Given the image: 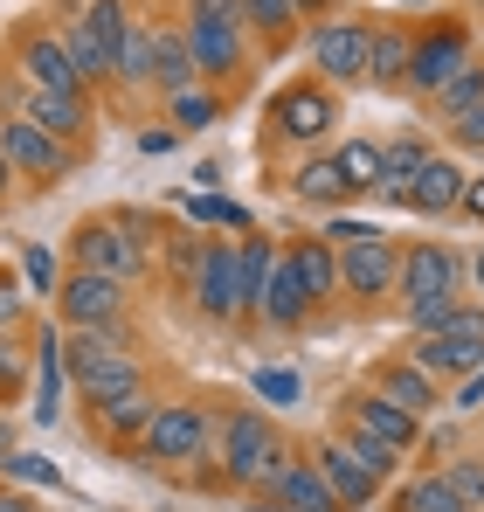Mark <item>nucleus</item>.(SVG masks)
I'll return each mask as SVG.
<instances>
[{"label":"nucleus","instance_id":"f257e3e1","mask_svg":"<svg viewBox=\"0 0 484 512\" xmlns=\"http://www.w3.org/2000/svg\"><path fill=\"white\" fill-rule=\"evenodd\" d=\"M63 374L77 381L83 409H90V402H111V395L146 388V360L132 353L125 319H118V326H77V333L63 340Z\"/></svg>","mask_w":484,"mask_h":512},{"label":"nucleus","instance_id":"f03ea898","mask_svg":"<svg viewBox=\"0 0 484 512\" xmlns=\"http://www.w3.org/2000/svg\"><path fill=\"white\" fill-rule=\"evenodd\" d=\"M464 256L450 243H408L402 270H395V291H402V312L415 333H436L457 305H464Z\"/></svg>","mask_w":484,"mask_h":512},{"label":"nucleus","instance_id":"7ed1b4c3","mask_svg":"<svg viewBox=\"0 0 484 512\" xmlns=\"http://www.w3.org/2000/svg\"><path fill=\"white\" fill-rule=\"evenodd\" d=\"M146 256H153V236L132 208H111V215H83L70 229V270H97V277H146Z\"/></svg>","mask_w":484,"mask_h":512},{"label":"nucleus","instance_id":"20e7f679","mask_svg":"<svg viewBox=\"0 0 484 512\" xmlns=\"http://www.w3.org/2000/svg\"><path fill=\"white\" fill-rule=\"evenodd\" d=\"M215 457H222V478L242 485V492H270V478L291 464L284 436L263 409H229L215 416Z\"/></svg>","mask_w":484,"mask_h":512},{"label":"nucleus","instance_id":"39448f33","mask_svg":"<svg viewBox=\"0 0 484 512\" xmlns=\"http://www.w3.org/2000/svg\"><path fill=\"white\" fill-rule=\"evenodd\" d=\"M139 450V464H153V471H208V457H215V409H201V402H160V416L153 429L132 443Z\"/></svg>","mask_w":484,"mask_h":512},{"label":"nucleus","instance_id":"423d86ee","mask_svg":"<svg viewBox=\"0 0 484 512\" xmlns=\"http://www.w3.org/2000/svg\"><path fill=\"white\" fill-rule=\"evenodd\" d=\"M471 56H478V42H471V28H464V21H429V28H415V49H408V84L402 90L436 97V90L450 84Z\"/></svg>","mask_w":484,"mask_h":512},{"label":"nucleus","instance_id":"0eeeda50","mask_svg":"<svg viewBox=\"0 0 484 512\" xmlns=\"http://www.w3.org/2000/svg\"><path fill=\"white\" fill-rule=\"evenodd\" d=\"M0 153H7L14 180H35V187H63V180L77 173V146L49 139V132L28 125V118H0Z\"/></svg>","mask_w":484,"mask_h":512},{"label":"nucleus","instance_id":"6e6552de","mask_svg":"<svg viewBox=\"0 0 484 512\" xmlns=\"http://www.w3.org/2000/svg\"><path fill=\"white\" fill-rule=\"evenodd\" d=\"M367 35H374V21H360V14H332L312 28V70H319V84H367Z\"/></svg>","mask_w":484,"mask_h":512},{"label":"nucleus","instance_id":"1a4fd4ad","mask_svg":"<svg viewBox=\"0 0 484 512\" xmlns=\"http://www.w3.org/2000/svg\"><path fill=\"white\" fill-rule=\"evenodd\" d=\"M14 77H28L35 90L90 97V90H83V77H77V63H70V49H63V28H42V21L14 28Z\"/></svg>","mask_w":484,"mask_h":512},{"label":"nucleus","instance_id":"9d476101","mask_svg":"<svg viewBox=\"0 0 484 512\" xmlns=\"http://www.w3.org/2000/svg\"><path fill=\"white\" fill-rule=\"evenodd\" d=\"M339 125V97H332V84H291L270 97V132L277 139H291V146H312V139H325Z\"/></svg>","mask_w":484,"mask_h":512},{"label":"nucleus","instance_id":"9b49d317","mask_svg":"<svg viewBox=\"0 0 484 512\" xmlns=\"http://www.w3.org/2000/svg\"><path fill=\"white\" fill-rule=\"evenodd\" d=\"M395 270H402V250H395V236H360V243H346L339 250V291H353L360 305H374V298H388L395 291Z\"/></svg>","mask_w":484,"mask_h":512},{"label":"nucleus","instance_id":"f8f14e48","mask_svg":"<svg viewBox=\"0 0 484 512\" xmlns=\"http://www.w3.org/2000/svg\"><path fill=\"white\" fill-rule=\"evenodd\" d=\"M56 312H63L70 333L77 326H118L125 319V284L118 277H97V270H70L56 284Z\"/></svg>","mask_w":484,"mask_h":512},{"label":"nucleus","instance_id":"ddd939ff","mask_svg":"<svg viewBox=\"0 0 484 512\" xmlns=\"http://www.w3.org/2000/svg\"><path fill=\"white\" fill-rule=\"evenodd\" d=\"M14 118H28V125H42L49 139H63V146H90V132H97V118H90V97H63V90H35L21 77V104H14Z\"/></svg>","mask_w":484,"mask_h":512},{"label":"nucleus","instance_id":"4468645a","mask_svg":"<svg viewBox=\"0 0 484 512\" xmlns=\"http://www.w3.org/2000/svg\"><path fill=\"white\" fill-rule=\"evenodd\" d=\"M187 298H194V305H201V319H215V326H229V319H242L236 243H229V236L201 243V270H194V291H187Z\"/></svg>","mask_w":484,"mask_h":512},{"label":"nucleus","instance_id":"2eb2a0df","mask_svg":"<svg viewBox=\"0 0 484 512\" xmlns=\"http://www.w3.org/2000/svg\"><path fill=\"white\" fill-rule=\"evenodd\" d=\"M187 56H194V70H201V84H229V77H242V63H249V28H229V21H194L187 14Z\"/></svg>","mask_w":484,"mask_h":512},{"label":"nucleus","instance_id":"dca6fc26","mask_svg":"<svg viewBox=\"0 0 484 512\" xmlns=\"http://www.w3.org/2000/svg\"><path fill=\"white\" fill-rule=\"evenodd\" d=\"M312 464H319V478H325V492H332V506L339 512H360V506H374V492H381V478L339 443V436H325L319 450H312Z\"/></svg>","mask_w":484,"mask_h":512},{"label":"nucleus","instance_id":"f3484780","mask_svg":"<svg viewBox=\"0 0 484 512\" xmlns=\"http://www.w3.org/2000/svg\"><path fill=\"white\" fill-rule=\"evenodd\" d=\"M346 436H367V443H388V450H415L422 443V423L415 416H402L395 402H381L374 388H360L353 402H346Z\"/></svg>","mask_w":484,"mask_h":512},{"label":"nucleus","instance_id":"a211bd4d","mask_svg":"<svg viewBox=\"0 0 484 512\" xmlns=\"http://www.w3.org/2000/svg\"><path fill=\"white\" fill-rule=\"evenodd\" d=\"M464 180H471V173L457 167V160L429 153V160H422V173L408 180L402 208H408V215H429V222H436V215H457V201H464Z\"/></svg>","mask_w":484,"mask_h":512},{"label":"nucleus","instance_id":"6ab92c4d","mask_svg":"<svg viewBox=\"0 0 484 512\" xmlns=\"http://www.w3.org/2000/svg\"><path fill=\"white\" fill-rule=\"evenodd\" d=\"M256 319L277 326V333H298V326L312 319V298H305V284H298V270H291L284 250H277V263H270V284H263V298H256Z\"/></svg>","mask_w":484,"mask_h":512},{"label":"nucleus","instance_id":"aec40b11","mask_svg":"<svg viewBox=\"0 0 484 512\" xmlns=\"http://www.w3.org/2000/svg\"><path fill=\"white\" fill-rule=\"evenodd\" d=\"M160 416V395L153 388H132V395H111V402H90V423L104 443H139Z\"/></svg>","mask_w":484,"mask_h":512},{"label":"nucleus","instance_id":"412c9836","mask_svg":"<svg viewBox=\"0 0 484 512\" xmlns=\"http://www.w3.org/2000/svg\"><path fill=\"white\" fill-rule=\"evenodd\" d=\"M374 395H381V402H395V409L415 416V423H429V409H443L436 381H429L422 367H408V360H388V367L374 374Z\"/></svg>","mask_w":484,"mask_h":512},{"label":"nucleus","instance_id":"4be33fe9","mask_svg":"<svg viewBox=\"0 0 484 512\" xmlns=\"http://www.w3.org/2000/svg\"><path fill=\"white\" fill-rule=\"evenodd\" d=\"M408 49H415L408 28L374 21V35H367V84H374V90H402L408 84Z\"/></svg>","mask_w":484,"mask_h":512},{"label":"nucleus","instance_id":"5701e85b","mask_svg":"<svg viewBox=\"0 0 484 512\" xmlns=\"http://www.w3.org/2000/svg\"><path fill=\"white\" fill-rule=\"evenodd\" d=\"M284 256H291V270H298V284H305V298H312V312H319L325 298L339 291V250H332L325 236H298Z\"/></svg>","mask_w":484,"mask_h":512},{"label":"nucleus","instance_id":"b1692460","mask_svg":"<svg viewBox=\"0 0 484 512\" xmlns=\"http://www.w3.org/2000/svg\"><path fill=\"white\" fill-rule=\"evenodd\" d=\"M270 499L284 512H339L332 506V492H325V478H319V464L312 457H291L277 478H270Z\"/></svg>","mask_w":484,"mask_h":512},{"label":"nucleus","instance_id":"393cba45","mask_svg":"<svg viewBox=\"0 0 484 512\" xmlns=\"http://www.w3.org/2000/svg\"><path fill=\"white\" fill-rule=\"evenodd\" d=\"M429 153H436V146H429V139H422V132H402V139H388V146H381V180H374V194H381V201H395V208H402L408 180H415V173H422V160H429Z\"/></svg>","mask_w":484,"mask_h":512},{"label":"nucleus","instance_id":"a878e982","mask_svg":"<svg viewBox=\"0 0 484 512\" xmlns=\"http://www.w3.org/2000/svg\"><path fill=\"white\" fill-rule=\"evenodd\" d=\"M28 353H35V374H42L35 381V429H49L63 416V340L56 333H35Z\"/></svg>","mask_w":484,"mask_h":512},{"label":"nucleus","instance_id":"bb28decb","mask_svg":"<svg viewBox=\"0 0 484 512\" xmlns=\"http://www.w3.org/2000/svg\"><path fill=\"white\" fill-rule=\"evenodd\" d=\"M187 84H201V70H194V56H187V35L153 21V90L173 97V90H187Z\"/></svg>","mask_w":484,"mask_h":512},{"label":"nucleus","instance_id":"cd10ccee","mask_svg":"<svg viewBox=\"0 0 484 512\" xmlns=\"http://www.w3.org/2000/svg\"><path fill=\"white\" fill-rule=\"evenodd\" d=\"M111 84L153 90V21H139V14H132V28H125L118 56H111Z\"/></svg>","mask_w":484,"mask_h":512},{"label":"nucleus","instance_id":"c85d7f7f","mask_svg":"<svg viewBox=\"0 0 484 512\" xmlns=\"http://www.w3.org/2000/svg\"><path fill=\"white\" fill-rule=\"evenodd\" d=\"M63 49H70V63H77L83 90L111 84V49H104V42H97V28H90V21H83V14H70V21H63Z\"/></svg>","mask_w":484,"mask_h":512},{"label":"nucleus","instance_id":"c756f323","mask_svg":"<svg viewBox=\"0 0 484 512\" xmlns=\"http://www.w3.org/2000/svg\"><path fill=\"white\" fill-rule=\"evenodd\" d=\"M291 194H298V201H319V208H346V201H353L346 173L332 167V160H305V167L291 173Z\"/></svg>","mask_w":484,"mask_h":512},{"label":"nucleus","instance_id":"7c9ffc66","mask_svg":"<svg viewBox=\"0 0 484 512\" xmlns=\"http://www.w3.org/2000/svg\"><path fill=\"white\" fill-rule=\"evenodd\" d=\"M429 104H436V111H443L450 125H457V118H471V111H478V104H484V56H471V63H464V70H457L450 84L436 90Z\"/></svg>","mask_w":484,"mask_h":512},{"label":"nucleus","instance_id":"2f4dec72","mask_svg":"<svg viewBox=\"0 0 484 512\" xmlns=\"http://www.w3.org/2000/svg\"><path fill=\"white\" fill-rule=\"evenodd\" d=\"M395 512H471V506L443 485V471H422V478H408L395 492Z\"/></svg>","mask_w":484,"mask_h":512},{"label":"nucleus","instance_id":"473e14b6","mask_svg":"<svg viewBox=\"0 0 484 512\" xmlns=\"http://www.w3.org/2000/svg\"><path fill=\"white\" fill-rule=\"evenodd\" d=\"M166 118H173V132H201V125L222 118V97H215L208 84H187V90L166 97Z\"/></svg>","mask_w":484,"mask_h":512},{"label":"nucleus","instance_id":"72a5a7b5","mask_svg":"<svg viewBox=\"0 0 484 512\" xmlns=\"http://www.w3.org/2000/svg\"><path fill=\"white\" fill-rule=\"evenodd\" d=\"M332 167L346 173L353 194H374V180H381V146H374V139H346V146L332 153Z\"/></svg>","mask_w":484,"mask_h":512},{"label":"nucleus","instance_id":"f704fd0d","mask_svg":"<svg viewBox=\"0 0 484 512\" xmlns=\"http://www.w3.org/2000/svg\"><path fill=\"white\" fill-rule=\"evenodd\" d=\"M242 28H256L263 42H284L298 28V7L291 0H242Z\"/></svg>","mask_w":484,"mask_h":512},{"label":"nucleus","instance_id":"c9c22d12","mask_svg":"<svg viewBox=\"0 0 484 512\" xmlns=\"http://www.w3.org/2000/svg\"><path fill=\"white\" fill-rule=\"evenodd\" d=\"M194 270H201V236L194 229H166V277L180 291H194Z\"/></svg>","mask_w":484,"mask_h":512},{"label":"nucleus","instance_id":"e433bc0d","mask_svg":"<svg viewBox=\"0 0 484 512\" xmlns=\"http://www.w3.org/2000/svg\"><path fill=\"white\" fill-rule=\"evenodd\" d=\"M180 208H187V222H201V229H249V215H242L236 201H222V194H187Z\"/></svg>","mask_w":484,"mask_h":512},{"label":"nucleus","instance_id":"4c0bfd02","mask_svg":"<svg viewBox=\"0 0 484 512\" xmlns=\"http://www.w3.org/2000/svg\"><path fill=\"white\" fill-rule=\"evenodd\" d=\"M28 367H35V353L14 340V333H0V402H21V381H28Z\"/></svg>","mask_w":484,"mask_h":512},{"label":"nucleus","instance_id":"58836bf2","mask_svg":"<svg viewBox=\"0 0 484 512\" xmlns=\"http://www.w3.org/2000/svg\"><path fill=\"white\" fill-rule=\"evenodd\" d=\"M443 485H450V492H457L464 506L478 512V506H484V457H457V464L443 471Z\"/></svg>","mask_w":484,"mask_h":512},{"label":"nucleus","instance_id":"ea45409f","mask_svg":"<svg viewBox=\"0 0 484 512\" xmlns=\"http://www.w3.org/2000/svg\"><path fill=\"white\" fill-rule=\"evenodd\" d=\"M21 277H28V291H42V298H56V284H63V277H56V256L42 250V243L21 250Z\"/></svg>","mask_w":484,"mask_h":512},{"label":"nucleus","instance_id":"a19ab883","mask_svg":"<svg viewBox=\"0 0 484 512\" xmlns=\"http://www.w3.org/2000/svg\"><path fill=\"white\" fill-rule=\"evenodd\" d=\"M339 443H346L374 478H395V471H402V450H388V443H367V436H339Z\"/></svg>","mask_w":484,"mask_h":512},{"label":"nucleus","instance_id":"79ce46f5","mask_svg":"<svg viewBox=\"0 0 484 512\" xmlns=\"http://www.w3.org/2000/svg\"><path fill=\"white\" fill-rule=\"evenodd\" d=\"M436 340H464V346H484V305H457L443 326H436Z\"/></svg>","mask_w":484,"mask_h":512},{"label":"nucleus","instance_id":"37998d69","mask_svg":"<svg viewBox=\"0 0 484 512\" xmlns=\"http://www.w3.org/2000/svg\"><path fill=\"white\" fill-rule=\"evenodd\" d=\"M256 395L284 409V402H298L305 388H298V374H291V367H256Z\"/></svg>","mask_w":484,"mask_h":512},{"label":"nucleus","instance_id":"c03bdc74","mask_svg":"<svg viewBox=\"0 0 484 512\" xmlns=\"http://www.w3.org/2000/svg\"><path fill=\"white\" fill-rule=\"evenodd\" d=\"M0 471H7V478H21V485H63V471H56L49 457H28V450H14Z\"/></svg>","mask_w":484,"mask_h":512},{"label":"nucleus","instance_id":"a18cd8bd","mask_svg":"<svg viewBox=\"0 0 484 512\" xmlns=\"http://www.w3.org/2000/svg\"><path fill=\"white\" fill-rule=\"evenodd\" d=\"M450 409H464V416H478V409H484V367H471V374L450 388Z\"/></svg>","mask_w":484,"mask_h":512},{"label":"nucleus","instance_id":"49530a36","mask_svg":"<svg viewBox=\"0 0 484 512\" xmlns=\"http://www.w3.org/2000/svg\"><path fill=\"white\" fill-rule=\"evenodd\" d=\"M21 312H28V291H21V277H7V270H0V333H7Z\"/></svg>","mask_w":484,"mask_h":512},{"label":"nucleus","instance_id":"de8ad7c7","mask_svg":"<svg viewBox=\"0 0 484 512\" xmlns=\"http://www.w3.org/2000/svg\"><path fill=\"white\" fill-rule=\"evenodd\" d=\"M187 14L194 21H229V28H242V0H187Z\"/></svg>","mask_w":484,"mask_h":512},{"label":"nucleus","instance_id":"09e8293b","mask_svg":"<svg viewBox=\"0 0 484 512\" xmlns=\"http://www.w3.org/2000/svg\"><path fill=\"white\" fill-rule=\"evenodd\" d=\"M450 132H457V146H471V153H484V104L471 111V118H457Z\"/></svg>","mask_w":484,"mask_h":512},{"label":"nucleus","instance_id":"8fccbe9b","mask_svg":"<svg viewBox=\"0 0 484 512\" xmlns=\"http://www.w3.org/2000/svg\"><path fill=\"white\" fill-rule=\"evenodd\" d=\"M457 215H478V222H484V173H478V180H464V201H457Z\"/></svg>","mask_w":484,"mask_h":512},{"label":"nucleus","instance_id":"3c124183","mask_svg":"<svg viewBox=\"0 0 484 512\" xmlns=\"http://www.w3.org/2000/svg\"><path fill=\"white\" fill-rule=\"evenodd\" d=\"M166 146H173V132H139V153H153V160H160Z\"/></svg>","mask_w":484,"mask_h":512},{"label":"nucleus","instance_id":"603ef678","mask_svg":"<svg viewBox=\"0 0 484 512\" xmlns=\"http://www.w3.org/2000/svg\"><path fill=\"white\" fill-rule=\"evenodd\" d=\"M0 512H35V499L28 492H0Z\"/></svg>","mask_w":484,"mask_h":512},{"label":"nucleus","instance_id":"864d4df0","mask_svg":"<svg viewBox=\"0 0 484 512\" xmlns=\"http://www.w3.org/2000/svg\"><path fill=\"white\" fill-rule=\"evenodd\" d=\"M291 7H298V14H332L339 0H291Z\"/></svg>","mask_w":484,"mask_h":512},{"label":"nucleus","instance_id":"5fc2aeb1","mask_svg":"<svg viewBox=\"0 0 484 512\" xmlns=\"http://www.w3.org/2000/svg\"><path fill=\"white\" fill-rule=\"evenodd\" d=\"M464 277H471V284L484 291V243H478V263H464Z\"/></svg>","mask_w":484,"mask_h":512},{"label":"nucleus","instance_id":"6e6d98bb","mask_svg":"<svg viewBox=\"0 0 484 512\" xmlns=\"http://www.w3.org/2000/svg\"><path fill=\"white\" fill-rule=\"evenodd\" d=\"M14 194V167H7V153H0V201Z\"/></svg>","mask_w":484,"mask_h":512},{"label":"nucleus","instance_id":"4d7b16f0","mask_svg":"<svg viewBox=\"0 0 484 512\" xmlns=\"http://www.w3.org/2000/svg\"><path fill=\"white\" fill-rule=\"evenodd\" d=\"M249 512H284V506H277L270 492H256V499H249Z\"/></svg>","mask_w":484,"mask_h":512},{"label":"nucleus","instance_id":"13d9d810","mask_svg":"<svg viewBox=\"0 0 484 512\" xmlns=\"http://www.w3.org/2000/svg\"><path fill=\"white\" fill-rule=\"evenodd\" d=\"M7 457H14V436H7V423H0V464H7Z\"/></svg>","mask_w":484,"mask_h":512},{"label":"nucleus","instance_id":"bf43d9fd","mask_svg":"<svg viewBox=\"0 0 484 512\" xmlns=\"http://www.w3.org/2000/svg\"><path fill=\"white\" fill-rule=\"evenodd\" d=\"M422 7H429V0H422Z\"/></svg>","mask_w":484,"mask_h":512}]
</instances>
